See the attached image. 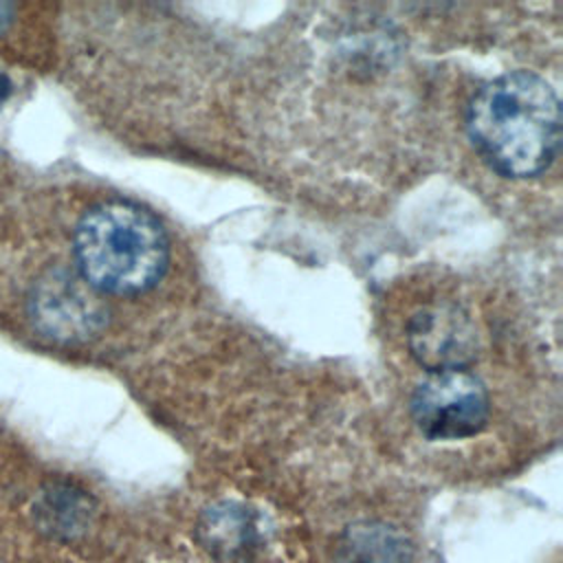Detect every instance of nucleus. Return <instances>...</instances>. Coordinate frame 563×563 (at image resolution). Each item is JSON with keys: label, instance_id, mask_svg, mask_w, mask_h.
Wrapping results in <instances>:
<instances>
[{"label": "nucleus", "instance_id": "2", "mask_svg": "<svg viewBox=\"0 0 563 563\" xmlns=\"http://www.w3.org/2000/svg\"><path fill=\"white\" fill-rule=\"evenodd\" d=\"M77 275L99 295L134 297L167 271L169 240L158 218L130 200L90 207L75 227Z\"/></svg>", "mask_w": 563, "mask_h": 563}, {"label": "nucleus", "instance_id": "1", "mask_svg": "<svg viewBox=\"0 0 563 563\" xmlns=\"http://www.w3.org/2000/svg\"><path fill=\"white\" fill-rule=\"evenodd\" d=\"M466 132L482 161L508 178L545 172L561 147V103L530 70L486 81L466 106Z\"/></svg>", "mask_w": 563, "mask_h": 563}, {"label": "nucleus", "instance_id": "6", "mask_svg": "<svg viewBox=\"0 0 563 563\" xmlns=\"http://www.w3.org/2000/svg\"><path fill=\"white\" fill-rule=\"evenodd\" d=\"M336 563H413V545L396 526L356 521L347 526L334 548Z\"/></svg>", "mask_w": 563, "mask_h": 563}, {"label": "nucleus", "instance_id": "4", "mask_svg": "<svg viewBox=\"0 0 563 563\" xmlns=\"http://www.w3.org/2000/svg\"><path fill=\"white\" fill-rule=\"evenodd\" d=\"M29 308L40 332L62 343L88 341L108 321V308L99 292L68 271L46 273L35 284Z\"/></svg>", "mask_w": 563, "mask_h": 563}, {"label": "nucleus", "instance_id": "8", "mask_svg": "<svg viewBox=\"0 0 563 563\" xmlns=\"http://www.w3.org/2000/svg\"><path fill=\"white\" fill-rule=\"evenodd\" d=\"M95 515L92 499L66 482L48 484L35 501L37 526L55 539H75L86 532Z\"/></svg>", "mask_w": 563, "mask_h": 563}, {"label": "nucleus", "instance_id": "9", "mask_svg": "<svg viewBox=\"0 0 563 563\" xmlns=\"http://www.w3.org/2000/svg\"><path fill=\"white\" fill-rule=\"evenodd\" d=\"M9 18H11V7H7V4H2V2H0V31H4V29H7Z\"/></svg>", "mask_w": 563, "mask_h": 563}, {"label": "nucleus", "instance_id": "5", "mask_svg": "<svg viewBox=\"0 0 563 563\" xmlns=\"http://www.w3.org/2000/svg\"><path fill=\"white\" fill-rule=\"evenodd\" d=\"M407 347L429 374L466 369L477 356V332L460 306L440 301L424 306L409 319Z\"/></svg>", "mask_w": 563, "mask_h": 563}, {"label": "nucleus", "instance_id": "3", "mask_svg": "<svg viewBox=\"0 0 563 563\" xmlns=\"http://www.w3.org/2000/svg\"><path fill=\"white\" fill-rule=\"evenodd\" d=\"M488 391L468 369L431 372L411 394V418L429 440H464L488 420Z\"/></svg>", "mask_w": 563, "mask_h": 563}, {"label": "nucleus", "instance_id": "7", "mask_svg": "<svg viewBox=\"0 0 563 563\" xmlns=\"http://www.w3.org/2000/svg\"><path fill=\"white\" fill-rule=\"evenodd\" d=\"M200 543L218 559H240L260 541L255 517L240 504H216L198 521Z\"/></svg>", "mask_w": 563, "mask_h": 563}]
</instances>
